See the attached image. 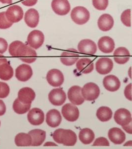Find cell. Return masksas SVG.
<instances>
[{"label": "cell", "mask_w": 132, "mask_h": 149, "mask_svg": "<svg viewBox=\"0 0 132 149\" xmlns=\"http://www.w3.org/2000/svg\"><path fill=\"white\" fill-rule=\"evenodd\" d=\"M113 63L111 59L108 57H101L96 61V69L101 74H106L112 70Z\"/></svg>", "instance_id": "cell-12"}, {"label": "cell", "mask_w": 132, "mask_h": 149, "mask_svg": "<svg viewBox=\"0 0 132 149\" xmlns=\"http://www.w3.org/2000/svg\"><path fill=\"white\" fill-rule=\"evenodd\" d=\"M40 16L38 11L34 8H30L25 14L24 21L27 25L30 28H35L39 22Z\"/></svg>", "instance_id": "cell-22"}, {"label": "cell", "mask_w": 132, "mask_h": 149, "mask_svg": "<svg viewBox=\"0 0 132 149\" xmlns=\"http://www.w3.org/2000/svg\"><path fill=\"white\" fill-rule=\"evenodd\" d=\"M77 69L81 73L87 74L91 73L94 69V65L93 62L88 58H82L77 62Z\"/></svg>", "instance_id": "cell-26"}, {"label": "cell", "mask_w": 132, "mask_h": 149, "mask_svg": "<svg viewBox=\"0 0 132 149\" xmlns=\"http://www.w3.org/2000/svg\"><path fill=\"white\" fill-rule=\"evenodd\" d=\"M103 84L108 91L114 92L118 91L121 86V82L118 78L114 75H108L103 79Z\"/></svg>", "instance_id": "cell-23"}, {"label": "cell", "mask_w": 132, "mask_h": 149, "mask_svg": "<svg viewBox=\"0 0 132 149\" xmlns=\"http://www.w3.org/2000/svg\"><path fill=\"white\" fill-rule=\"evenodd\" d=\"M108 136L110 140L115 144H121L126 139V135L122 130L117 127L109 130Z\"/></svg>", "instance_id": "cell-24"}, {"label": "cell", "mask_w": 132, "mask_h": 149, "mask_svg": "<svg viewBox=\"0 0 132 149\" xmlns=\"http://www.w3.org/2000/svg\"><path fill=\"white\" fill-rule=\"evenodd\" d=\"M8 44L5 39L0 38V54H3L7 50Z\"/></svg>", "instance_id": "cell-39"}, {"label": "cell", "mask_w": 132, "mask_h": 149, "mask_svg": "<svg viewBox=\"0 0 132 149\" xmlns=\"http://www.w3.org/2000/svg\"><path fill=\"white\" fill-rule=\"evenodd\" d=\"M13 75V69L8 62L0 65V79L4 81H8Z\"/></svg>", "instance_id": "cell-30"}, {"label": "cell", "mask_w": 132, "mask_h": 149, "mask_svg": "<svg viewBox=\"0 0 132 149\" xmlns=\"http://www.w3.org/2000/svg\"><path fill=\"white\" fill-rule=\"evenodd\" d=\"M0 125H1V122H0Z\"/></svg>", "instance_id": "cell-48"}, {"label": "cell", "mask_w": 132, "mask_h": 149, "mask_svg": "<svg viewBox=\"0 0 132 149\" xmlns=\"http://www.w3.org/2000/svg\"><path fill=\"white\" fill-rule=\"evenodd\" d=\"M51 6L54 13L60 16L67 15L71 9L68 0H52Z\"/></svg>", "instance_id": "cell-5"}, {"label": "cell", "mask_w": 132, "mask_h": 149, "mask_svg": "<svg viewBox=\"0 0 132 149\" xmlns=\"http://www.w3.org/2000/svg\"><path fill=\"white\" fill-rule=\"evenodd\" d=\"M93 146H109V143L106 138L104 137H99L97 138L93 144Z\"/></svg>", "instance_id": "cell-38"}, {"label": "cell", "mask_w": 132, "mask_h": 149, "mask_svg": "<svg viewBox=\"0 0 132 149\" xmlns=\"http://www.w3.org/2000/svg\"><path fill=\"white\" fill-rule=\"evenodd\" d=\"M79 55L75 49H70L62 52L60 56V61L64 65L71 66L78 60Z\"/></svg>", "instance_id": "cell-14"}, {"label": "cell", "mask_w": 132, "mask_h": 149, "mask_svg": "<svg viewBox=\"0 0 132 149\" xmlns=\"http://www.w3.org/2000/svg\"><path fill=\"white\" fill-rule=\"evenodd\" d=\"M0 2L3 3L10 4L13 2V0H0Z\"/></svg>", "instance_id": "cell-45"}, {"label": "cell", "mask_w": 132, "mask_h": 149, "mask_svg": "<svg viewBox=\"0 0 132 149\" xmlns=\"http://www.w3.org/2000/svg\"><path fill=\"white\" fill-rule=\"evenodd\" d=\"M98 47L101 52L109 54L112 52L115 48V42L111 38L104 36L101 38L98 42Z\"/></svg>", "instance_id": "cell-18"}, {"label": "cell", "mask_w": 132, "mask_h": 149, "mask_svg": "<svg viewBox=\"0 0 132 149\" xmlns=\"http://www.w3.org/2000/svg\"><path fill=\"white\" fill-rule=\"evenodd\" d=\"M15 143L18 147H27L31 146L32 138L29 134L18 133L15 137Z\"/></svg>", "instance_id": "cell-29"}, {"label": "cell", "mask_w": 132, "mask_h": 149, "mask_svg": "<svg viewBox=\"0 0 132 149\" xmlns=\"http://www.w3.org/2000/svg\"><path fill=\"white\" fill-rule=\"evenodd\" d=\"M1 88L0 90V98H5L10 93V88L6 83L0 82Z\"/></svg>", "instance_id": "cell-37"}, {"label": "cell", "mask_w": 132, "mask_h": 149, "mask_svg": "<svg viewBox=\"0 0 132 149\" xmlns=\"http://www.w3.org/2000/svg\"><path fill=\"white\" fill-rule=\"evenodd\" d=\"M28 134L32 138V146H40L46 139V132L39 129H35L29 131Z\"/></svg>", "instance_id": "cell-27"}, {"label": "cell", "mask_w": 132, "mask_h": 149, "mask_svg": "<svg viewBox=\"0 0 132 149\" xmlns=\"http://www.w3.org/2000/svg\"><path fill=\"white\" fill-rule=\"evenodd\" d=\"M77 140V135L74 131L61 128L59 144H62L64 146H73L76 143Z\"/></svg>", "instance_id": "cell-9"}, {"label": "cell", "mask_w": 132, "mask_h": 149, "mask_svg": "<svg viewBox=\"0 0 132 149\" xmlns=\"http://www.w3.org/2000/svg\"><path fill=\"white\" fill-rule=\"evenodd\" d=\"M79 138L82 143L86 145L90 144L94 140L95 134L90 128H84L80 131Z\"/></svg>", "instance_id": "cell-28"}, {"label": "cell", "mask_w": 132, "mask_h": 149, "mask_svg": "<svg viewBox=\"0 0 132 149\" xmlns=\"http://www.w3.org/2000/svg\"><path fill=\"white\" fill-rule=\"evenodd\" d=\"M21 3L27 7H32L36 5L38 0H20Z\"/></svg>", "instance_id": "cell-41"}, {"label": "cell", "mask_w": 132, "mask_h": 149, "mask_svg": "<svg viewBox=\"0 0 132 149\" xmlns=\"http://www.w3.org/2000/svg\"><path fill=\"white\" fill-rule=\"evenodd\" d=\"M114 61L119 64H124L127 63L130 57V54L127 49L124 47H118L115 50L114 54Z\"/></svg>", "instance_id": "cell-25"}, {"label": "cell", "mask_w": 132, "mask_h": 149, "mask_svg": "<svg viewBox=\"0 0 132 149\" xmlns=\"http://www.w3.org/2000/svg\"><path fill=\"white\" fill-rule=\"evenodd\" d=\"M114 118L116 123L122 127L127 125L132 122L130 112L124 108L119 109L116 111L114 114Z\"/></svg>", "instance_id": "cell-13"}, {"label": "cell", "mask_w": 132, "mask_h": 149, "mask_svg": "<svg viewBox=\"0 0 132 149\" xmlns=\"http://www.w3.org/2000/svg\"><path fill=\"white\" fill-rule=\"evenodd\" d=\"M6 111V107L3 101L0 100V116L5 114Z\"/></svg>", "instance_id": "cell-42"}, {"label": "cell", "mask_w": 132, "mask_h": 149, "mask_svg": "<svg viewBox=\"0 0 132 149\" xmlns=\"http://www.w3.org/2000/svg\"><path fill=\"white\" fill-rule=\"evenodd\" d=\"M114 19L111 15L107 13L100 16L98 21V27L101 31L107 32L112 28L114 25Z\"/></svg>", "instance_id": "cell-19"}, {"label": "cell", "mask_w": 132, "mask_h": 149, "mask_svg": "<svg viewBox=\"0 0 132 149\" xmlns=\"http://www.w3.org/2000/svg\"><path fill=\"white\" fill-rule=\"evenodd\" d=\"M124 94L127 99L129 100H132V84H128L126 87L124 91Z\"/></svg>", "instance_id": "cell-40"}, {"label": "cell", "mask_w": 132, "mask_h": 149, "mask_svg": "<svg viewBox=\"0 0 132 149\" xmlns=\"http://www.w3.org/2000/svg\"><path fill=\"white\" fill-rule=\"evenodd\" d=\"M23 15L22 8L17 5L10 6L6 11L7 19L13 23L20 22L23 18Z\"/></svg>", "instance_id": "cell-7"}, {"label": "cell", "mask_w": 132, "mask_h": 149, "mask_svg": "<svg viewBox=\"0 0 132 149\" xmlns=\"http://www.w3.org/2000/svg\"><path fill=\"white\" fill-rule=\"evenodd\" d=\"M79 52L81 54L93 55L97 52L96 44L90 39H85L80 41L78 45Z\"/></svg>", "instance_id": "cell-15"}, {"label": "cell", "mask_w": 132, "mask_h": 149, "mask_svg": "<svg viewBox=\"0 0 132 149\" xmlns=\"http://www.w3.org/2000/svg\"><path fill=\"white\" fill-rule=\"evenodd\" d=\"M71 17L74 22L78 25H84L88 22L90 18V12L82 6L75 7L71 12Z\"/></svg>", "instance_id": "cell-1"}, {"label": "cell", "mask_w": 132, "mask_h": 149, "mask_svg": "<svg viewBox=\"0 0 132 149\" xmlns=\"http://www.w3.org/2000/svg\"><path fill=\"white\" fill-rule=\"evenodd\" d=\"M1 84H0V90H1Z\"/></svg>", "instance_id": "cell-47"}, {"label": "cell", "mask_w": 132, "mask_h": 149, "mask_svg": "<svg viewBox=\"0 0 132 149\" xmlns=\"http://www.w3.org/2000/svg\"><path fill=\"white\" fill-rule=\"evenodd\" d=\"M32 75V69L31 66L27 64H21L15 70V77L20 81H27Z\"/></svg>", "instance_id": "cell-16"}, {"label": "cell", "mask_w": 132, "mask_h": 149, "mask_svg": "<svg viewBox=\"0 0 132 149\" xmlns=\"http://www.w3.org/2000/svg\"><path fill=\"white\" fill-rule=\"evenodd\" d=\"M22 44L23 42L19 41H14L12 42L10 45L8 49L10 54L13 56L16 57V54L18 48Z\"/></svg>", "instance_id": "cell-36"}, {"label": "cell", "mask_w": 132, "mask_h": 149, "mask_svg": "<svg viewBox=\"0 0 132 149\" xmlns=\"http://www.w3.org/2000/svg\"><path fill=\"white\" fill-rule=\"evenodd\" d=\"M36 94L34 91L29 88H23L18 91V98L23 104H31L34 100Z\"/></svg>", "instance_id": "cell-20"}, {"label": "cell", "mask_w": 132, "mask_h": 149, "mask_svg": "<svg viewBox=\"0 0 132 149\" xmlns=\"http://www.w3.org/2000/svg\"><path fill=\"white\" fill-rule=\"evenodd\" d=\"M81 93L84 99L86 100H95L100 95V88L95 83H87L82 88Z\"/></svg>", "instance_id": "cell-3"}, {"label": "cell", "mask_w": 132, "mask_h": 149, "mask_svg": "<svg viewBox=\"0 0 132 149\" xmlns=\"http://www.w3.org/2000/svg\"><path fill=\"white\" fill-rule=\"evenodd\" d=\"M7 62H8L7 58L3 55H0V65L2 64L7 63Z\"/></svg>", "instance_id": "cell-44"}, {"label": "cell", "mask_w": 132, "mask_h": 149, "mask_svg": "<svg viewBox=\"0 0 132 149\" xmlns=\"http://www.w3.org/2000/svg\"><path fill=\"white\" fill-rule=\"evenodd\" d=\"M16 57L22 61L27 63H32L36 61L37 54L33 49L23 43L18 48Z\"/></svg>", "instance_id": "cell-2"}, {"label": "cell", "mask_w": 132, "mask_h": 149, "mask_svg": "<svg viewBox=\"0 0 132 149\" xmlns=\"http://www.w3.org/2000/svg\"><path fill=\"white\" fill-rule=\"evenodd\" d=\"M49 101L54 106H61L64 104L66 99V95L61 88L53 89L49 93Z\"/></svg>", "instance_id": "cell-10"}, {"label": "cell", "mask_w": 132, "mask_h": 149, "mask_svg": "<svg viewBox=\"0 0 132 149\" xmlns=\"http://www.w3.org/2000/svg\"><path fill=\"white\" fill-rule=\"evenodd\" d=\"M112 111L108 107H101L98 109L96 112V117L100 121L108 122L112 117Z\"/></svg>", "instance_id": "cell-31"}, {"label": "cell", "mask_w": 132, "mask_h": 149, "mask_svg": "<svg viewBox=\"0 0 132 149\" xmlns=\"http://www.w3.org/2000/svg\"><path fill=\"white\" fill-rule=\"evenodd\" d=\"M45 37L42 32L37 30L31 31L27 37V42L33 49H39L44 43Z\"/></svg>", "instance_id": "cell-4"}, {"label": "cell", "mask_w": 132, "mask_h": 149, "mask_svg": "<svg viewBox=\"0 0 132 149\" xmlns=\"http://www.w3.org/2000/svg\"><path fill=\"white\" fill-rule=\"evenodd\" d=\"M31 104H25L21 103L18 98L15 100L13 102V109L16 113L18 114H24L28 112L31 108Z\"/></svg>", "instance_id": "cell-32"}, {"label": "cell", "mask_w": 132, "mask_h": 149, "mask_svg": "<svg viewBox=\"0 0 132 149\" xmlns=\"http://www.w3.org/2000/svg\"><path fill=\"white\" fill-rule=\"evenodd\" d=\"M46 78L49 84L53 87H59L61 86L64 80L62 72L56 69L50 70L47 72Z\"/></svg>", "instance_id": "cell-6"}, {"label": "cell", "mask_w": 132, "mask_h": 149, "mask_svg": "<svg viewBox=\"0 0 132 149\" xmlns=\"http://www.w3.org/2000/svg\"><path fill=\"white\" fill-rule=\"evenodd\" d=\"M122 127L124 130H125V131L127 132L130 134H132V122L127 125L123 126Z\"/></svg>", "instance_id": "cell-43"}, {"label": "cell", "mask_w": 132, "mask_h": 149, "mask_svg": "<svg viewBox=\"0 0 132 149\" xmlns=\"http://www.w3.org/2000/svg\"><path fill=\"white\" fill-rule=\"evenodd\" d=\"M13 23L7 19L6 12L0 13V29H6L10 27Z\"/></svg>", "instance_id": "cell-34"}, {"label": "cell", "mask_w": 132, "mask_h": 149, "mask_svg": "<svg viewBox=\"0 0 132 149\" xmlns=\"http://www.w3.org/2000/svg\"><path fill=\"white\" fill-rule=\"evenodd\" d=\"M61 112L64 118L69 122H75L79 117L78 108L71 103H67L64 105Z\"/></svg>", "instance_id": "cell-8"}, {"label": "cell", "mask_w": 132, "mask_h": 149, "mask_svg": "<svg viewBox=\"0 0 132 149\" xmlns=\"http://www.w3.org/2000/svg\"><path fill=\"white\" fill-rule=\"evenodd\" d=\"M27 118L31 125H39L44 122L45 115L40 109L35 108L29 111L27 115Z\"/></svg>", "instance_id": "cell-17"}, {"label": "cell", "mask_w": 132, "mask_h": 149, "mask_svg": "<svg viewBox=\"0 0 132 149\" xmlns=\"http://www.w3.org/2000/svg\"><path fill=\"white\" fill-rule=\"evenodd\" d=\"M62 118L60 112L56 109L49 111L46 115V123L49 127H57L61 123Z\"/></svg>", "instance_id": "cell-21"}, {"label": "cell", "mask_w": 132, "mask_h": 149, "mask_svg": "<svg viewBox=\"0 0 132 149\" xmlns=\"http://www.w3.org/2000/svg\"><path fill=\"white\" fill-rule=\"evenodd\" d=\"M94 7L96 10H104L108 6V0H92Z\"/></svg>", "instance_id": "cell-35"}, {"label": "cell", "mask_w": 132, "mask_h": 149, "mask_svg": "<svg viewBox=\"0 0 132 149\" xmlns=\"http://www.w3.org/2000/svg\"><path fill=\"white\" fill-rule=\"evenodd\" d=\"M44 146H57V145L56 144H54V143L51 142H47L46 144H45L44 145Z\"/></svg>", "instance_id": "cell-46"}, {"label": "cell", "mask_w": 132, "mask_h": 149, "mask_svg": "<svg viewBox=\"0 0 132 149\" xmlns=\"http://www.w3.org/2000/svg\"><path fill=\"white\" fill-rule=\"evenodd\" d=\"M81 88L79 86H74L68 91V97L72 104L80 105L83 103L85 99L82 95Z\"/></svg>", "instance_id": "cell-11"}, {"label": "cell", "mask_w": 132, "mask_h": 149, "mask_svg": "<svg viewBox=\"0 0 132 149\" xmlns=\"http://www.w3.org/2000/svg\"><path fill=\"white\" fill-rule=\"evenodd\" d=\"M121 20L125 26L130 27L131 26V10H124L121 15Z\"/></svg>", "instance_id": "cell-33"}]
</instances>
